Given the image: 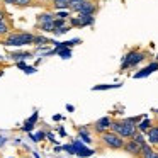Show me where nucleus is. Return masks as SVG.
I'll return each instance as SVG.
<instances>
[{
    "mask_svg": "<svg viewBox=\"0 0 158 158\" xmlns=\"http://www.w3.org/2000/svg\"><path fill=\"white\" fill-rule=\"evenodd\" d=\"M4 46H15V48H21L26 44H34V34L31 32H9L7 38L2 41Z\"/></svg>",
    "mask_w": 158,
    "mask_h": 158,
    "instance_id": "f257e3e1",
    "label": "nucleus"
},
{
    "mask_svg": "<svg viewBox=\"0 0 158 158\" xmlns=\"http://www.w3.org/2000/svg\"><path fill=\"white\" fill-rule=\"evenodd\" d=\"M110 131H114V133H117L119 136L123 138H133V134L138 131V124L131 123L129 119H117L112 123V126H110Z\"/></svg>",
    "mask_w": 158,
    "mask_h": 158,
    "instance_id": "f03ea898",
    "label": "nucleus"
},
{
    "mask_svg": "<svg viewBox=\"0 0 158 158\" xmlns=\"http://www.w3.org/2000/svg\"><path fill=\"white\" fill-rule=\"evenodd\" d=\"M100 141L104 143V146L110 148V150H123L124 148V138L119 136L114 131H106V133L100 134Z\"/></svg>",
    "mask_w": 158,
    "mask_h": 158,
    "instance_id": "7ed1b4c3",
    "label": "nucleus"
},
{
    "mask_svg": "<svg viewBox=\"0 0 158 158\" xmlns=\"http://www.w3.org/2000/svg\"><path fill=\"white\" fill-rule=\"evenodd\" d=\"M144 53L138 51V49H133V51H129L126 56L123 58V63H121V70L124 68H133V66H136L138 63H141L144 60Z\"/></svg>",
    "mask_w": 158,
    "mask_h": 158,
    "instance_id": "20e7f679",
    "label": "nucleus"
},
{
    "mask_svg": "<svg viewBox=\"0 0 158 158\" xmlns=\"http://www.w3.org/2000/svg\"><path fill=\"white\" fill-rule=\"evenodd\" d=\"M95 17L87 14H78V17H70V26L72 27H85V26H92Z\"/></svg>",
    "mask_w": 158,
    "mask_h": 158,
    "instance_id": "39448f33",
    "label": "nucleus"
},
{
    "mask_svg": "<svg viewBox=\"0 0 158 158\" xmlns=\"http://www.w3.org/2000/svg\"><path fill=\"white\" fill-rule=\"evenodd\" d=\"M112 123H114V119H112V117L104 116V117H100V119H97V121H95L94 127H95V131H97V133H100V134H102V133H106V131H109V129H110Z\"/></svg>",
    "mask_w": 158,
    "mask_h": 158,
    "instance_id": "423d86ee",
    "label": "nucleus"
},
{
    "mask_svg": "<svg viewBox=\"0 0 158 158\" xmlns=\"http://www.w3.org/2000/svg\"><path fill=\"white\" fill-rule=\"evenodd\" d=\"M97 10V5L94 4L92 0H85L83 4H80L78 7L73 9V12H78V14H87V15H94Z\"/></svg>",
    "mask_w": 158,
    "mask_h": 158,
    "instance_id": "0eeeda50",
    "label": "nucleus"
},
{
    "mask_svg": "<svg viewBox=\"0 0 158 158\" xmlns=\"http://www.w3.org/2000/svg\"><path fill=\"white\" fill-rule=\"evenodd\" d=\"M126 153H131V155H136V156H139V151H141V144L136 143L134 139H129L124 143V148H123Z\"/></svg>",
    "mask_w": 158,
    "mask_h": 158,
    "instance_id": "6e6552de",
    "label": "nucleus"
},
{
    "mask_svg": "<svg viewBox=\"0 0 158 158\" xmlns=\"http://www.w3.org/2000/svg\"><path fill=\"white\" fill-rule=\"evenodd\" d=\"M156 70H158V61H153V63H150V65H148L146 68L141 70V72L134 73V78H144V77L151 75V73L156 72Z\"/></svg>",
    "mask_w": 158,
    "mask_h": 158,
    "instance_id": "1a4fd4ad",
    "label": "nucleus"
},
{
    "mask_svg": "<svg viewBox=\"0 0 158 158\" xmlns=\"http://www.w3.org/2000/svg\"><path fill=\"white\" fill-rule=\"evenodd\" d=\"M146 139L150 144H158V126H151L146 131Z\"/></svg>",
    "mask_w": 158,
    "mask_h": 158,
    "instance_id": "9d476101",
    "label": "nucleus"
},
{
    "mask_svg": "<svg viewBox=\"0 0 158 158\" xmlns=\"http://www.w3.org/2000/svg\"><path fill=\"white\" fill-rule=\"evenodd\" d=\"M31 56H32L31 51H14V53H10V55H9V58L15 60V61H24V60L31 58Z\"/></svg>",
    "mask_w": 158,
    "mask_h": 158,
    "instance_id": "9b49d317",
    "label": "nucleus"
},
{
    "mask_svg": "<svg viewBox=\"0 0 158 158\" xmlns=\"http://www.w3.org/2000/svg\"><path fill=\"white\" fill-rule=\"evenodd\" d=\"M36 121H38V112H34L27 121H26L24 126H22V131H26V133H31L32 127H34V124H36Z\"/></svg>",
    "mask_w": 158,
    "mask_h": 158,
    "instance_id": "f8f14e48",
    "label": "nucleus"
},
{
    "mask_svg": "<svg viewBox=\"0 0 158 158\" xmlns=\"http://www.w3.org/2000/svg\"><path fill=\"white\" fill-rule=\"evenodd\" d=\"M56 15L55 14H49V12H44V14H39L38 15V27L41 24H48V22H53Z\"/></svg>",
    "mask_w": 158,
    "mask_h": 158,
    "instance_id": "ddd939ff",
    "label": "nucleus"
},
{
    "mask_svg": "<svg viewBox=\"0 0 158 158\" xmlns=\"http://www.w3.org/2000/svg\"><path fill=\"white\" fill-rule=\"evenodd\" d=\"M150 127H151V121L148 119V117H143V119L139 121V124H138V131H141V133H146Z\"/></svg>",
    "mask_w": 158,
    "mask_h": 158,
    "instance_id": "4468645a",
    "label": "nucleus"
},
{
    "mask_svg": "<svg viewBox=\"0 0 158 158\" xmlns=\"http://www.w3.org/2000/svg\"><path fill=\"white\" fill-rule=\"evenodd\" d=\"M151 153H153V148H151V144H150V143H144L143 146H141L139 156H141V158H148Z\"/></svg>",
    "mask_w": 158,
    "mask_h": 158,
    "instance_id": "2eb2a0df",
    "label": "nucleus"
},
{
    "mask_svg": "<svg viewBox=\"0 0 158 158\" xmlns=\"http://www.w3.org/2000/svg\"><path fill=\"white\" fill-rule=\"evenodd\" d=\"M78 134H80V138H82V141L85 144H90L92 143V139H90V134H89V129L87 127H80L78 129Z\"/></svg>",
    "mask_w": 158,
    "mask_h": 158,
    "instance_id": "dca6fc26",
    "label": "nucleus"
},
{
    "mask_svg": "<svg viewBox=\"0 0 158 158\" xmlns=\"http://www.w3.org/2000/svg\"><path fill=\"white\" fill-rule=\"evenodd\" d=\"M51 4L55 5V9H58V10H63V9H70L68 0H51Z\"/></svg>",
    "mask_w": 158,
    "mask_h": 158,
    "instance_id": "f3484780",
    "label": "nucleus"
},
{
    "mask_svg": "<svg viewBox=\"0 0 158 158\" xmlns=\"http://www.w3.org/2000/svg\"><path fill=\"white\" fill-rule=\"evenodd\" d=\"M123 85V83H112V85H107V83H104V85H95L94 87V92L95 90H109V89H119V87Z\"/></svg>",
    "mask_w": 158,
    "mask_h": 158,
    "instance_id": "a211bd4d",
    "label": "nucleus"
},
{
    "mask_svg": "<svg viewBox=\"0 0 158 158\" xmlns=\"http://www.w3.org/2000/svg\"><path fill=\"white\" fill-rule=\"evenodd\" d=\"M131 139H134L136 143H139L141 146H143L144 143H148V139H144V136H143V133H141V131H136V133L133 134V138H131Z\"/></svg>",
    "mask_w": 158,
    "mask_h": 158,
    "instance_id": "6ab92c4d",
    "label": "nucleus"
},
{
    "mask_svg": "<svg viewBox=\"0 0 158 158\" xmlns=\"http://www.w3.org/2000/svg\"><path fill=\"white\" fill-rule=\"evenodd\" d=\"M92 153H94L92 150H89V148L83 146V148H80V150H78V153H77V155L82 156V158H90V156H92Z\"/></svg>",
    "mask_w": 158,
    "mask_h": 158,
    "instance_id": "aec40b11",
    "label": "nucleus"
},
{
    "mask_svg": "<svg viewBox=\"0 0 158 158\" xmlns=\"http://www.w3.org/2000/svg\"><path fill=\"white\" fill-rule=\"evenodd\" d=\"M10 32V27L5 21H0V36H7Z\"/></svg>",
    "mask_w": 158,
    "mask_h": 158,
    "instance_id": "412c9836",
    "label": "nucleus"
},
{
    "mask_svg": "<svg viewBox=\"0 0 158 158\" xmlns=\"http://www.w3.org/2000/svg\"><path fill=\"white\" fill-rule=\"evenodd\" d=\"M58 55L61 56L63 60H68V58H72V49H70V48H63V49H58Z\"/></svg>",
    "mask_w": 158,
    "mask_h": 158,
    "instance_id": "4be33fe9",
    "label": "nucleus"
},
{
    "mask_svg": "<svg viewBox=\"0 0 158 158\" xmlns=\"http://www.w3.org/2000/svg\"><path fill=\"white\" fill-rule=\"evenodd\" d=\"M44 138H46V133H43V131H38L36 134H31V139L36 141V143H38V141H43Z\"/></svg>",
    "mask_w": 158,
    "mask_h": 158,
    "instance_id": "5701e85b",
    "label": "nucleus"
},
{
    "mask_svg": "<svg viewBox=\"0 0 158 158\" xmlns=\"http://www.w3.org/2000/svg\"><path fill=\"white\" fill-rule=\"evenodd\" d=\"M48 43H51L48 38H44V36H34V44H48Z\"/></svg>",
    "mask_w": 158,
    "mask_h": 158,
    "instance_id": "b1692460",
    "label": "nucleus"
},
{
    "mask_svg": "<svg viewBox=\"0 0 158 158\" xmlns=\"http://www.w3.org/2000/svg\"><path fill=\"white\" fill-rule=\"evenodd\" d=\"M15 5H17V7H31V5H34V2H32V0H17Z\"/></svg>",
    "mask_w": 158,
    "mask_h": 158,
    "instance_id": "393cba45",
    "label": "nucleus"
},
{
    "mask_svg": "<svg viewBox=\"0 0 158 158\" xmlns=\"http://www.w3.org/2000/svg\"><path fill=\"white\" fill-rule=\"evenodd\" d=\"M70 29H72V26H61V27H56L53 34H55V36H58V34H65V32H66V31H70Z\"/></svg>",
    "mask_w": 158,
    "mask_h": 158,
    "instance_id": "a878e982",
    "label": "nucleus"
},
{
    "mask_svg": "<svg viewBox=\"0 0 158 158\" xmlns=\"http://www.w3.org/2000/svg\"><path fill=\"white\" fill-rule=\"evenodd\" d=\"M85 0H68V4H70V10H73L75 7H78L80 4H83Z\"/></svg>",
    "mask_w": 158,
    "mask_h": 158,
    "instance_id": "bb28decb",
    "label": "nucleus"
},
{
    "mask_svg": "<svg viewBox=\"0 0 158 158\" xmlns=\"http://www.w3.org/2000/svg\"><path fill=\"white\" fill-rule=\"evenodd\" d=\"M63 150L68 151L70 155H77V148L73 146V144H65V146H63Z\"/></svg>",
    "mask_w": 158,
    "mask_h": 158,
    "instance_id": "cd10ccee",
    "label": "nucleus"
},
{
    "mask_svg": "<svg viewBox=\"0 0 158 158\" xmlns=\"http://www.w3.org/2000/svg\"><path fill=\"white\" fill-rule=\"evenodd\" d=\"M56 17H60V19H68V17H70V12L60 10V12H56Z\"/></svg>",
    "mask_w": 158,
    "mask_h": 158,
    "instance_id": "c85d7f7f",
    "label": "nucleus"
},
{
    "mask_svg": "<svg viewBox=\"0 0 158 158\" xmlns=\"http://www.w3.org/2000/svg\"><path fill=\"white\" fill-rule=\"evenodd\" d=\"M61 26H66V22H65V19H55V27H61Z\"/></svg>",
    "mask_w": 158,
    "mask_h": 158,
    "instance_id": "c756f323",
    "label": "nucleus"
},
{
    "mask_svg": "<svg viewBox=\"0 0 158 158\" xmlns=\"http://www.w3.org/2000/svg\"><path fill=\"white\" fill-rule=\"evenodd\" d=\"M17 68H21V70H26V68H27V65H26L24 61H17Z\"/></svg>",
    "mask_w": 158,
    "mask_h": 158,
    "instance_id": "7c9ffc66",
    "label": "nucleus"
},
{
    "mask_svg": "<svg viewBox=\"0 0 158 158\" xmlns=\"http://www.w3.org/2000/svg\"><path fill=\"white\" fill-rule=\"evenodd\" d=\"M24 72H26V73H29V75H31V73H34V72H36V68H34V66H27V68H26Z\"/></svg>",
    "mask_w": 158,
    "mask_h": 158,
    "instance_id": "2f4dec72",
    "label": "nucleus"
},
{
    "mask_svg": "<svg viewBox=\"0 0 158 158\" xmlns=\"http://www.w3.org/2000/svg\"><path fill=\"white\" fill-rule=\"evenodd\" d=\"M46 138H48L49 141H51V143H56V139H55V136H53L51 133H46Z\"/></svg>",
    "mask_w": 158,
    "mask_h": 158,
    "instance_id": "473e14b6",
    "label": "nucleus"
},
{
    "mask_svg": "<svg viewBox=\"0 0 158 158\" xmlns=\"http://www.w3.org/2000/svg\"><path fill=\"white\" fill-rule=\"evenodd\" d=\"M2 2H4L5 5H15V2H17V0H2Z\"/></svg>",
    "mask_w": 158,
    "mask_h": 158,
    "instance_id": "72a5a7b5",
    "label": "nucleus"
},
{
    "mask_svg": "<svg viewBox=\"0 0 158 158\" xmlns=\"http://www.w3.org/2000/svg\"><path fill=\"white\" fill-rule=\"evenodd\" d=\"M66 110H68V112H73V110H75V107L70 106V104H68V106H66Z\"/></svg>",
    "mask_w": 158,
    "mask_h": 158,
    "instance_id": "f704fd0d",
    "label": "nucleus"
},
{
    "mask_svg": "<svg viewBox=\"0 0 158 158\" xmlns=\"http://www.w3.org/2000/svg\"><path fill=\"white\" fill-rule=\"evenodd\" d=\"M0 21H5V12L0 10Z\"/></svg>",
    "mask_w": 158,
    "mask_h": 158,
    "instance_id": "c9c22d12",
    "label": "nucleus"
},
{
    "mask_svg": "<svg viewBox=\"0 0 158 158\" xmlns=\"http://www.w3.org/2000/svg\"><path fill=\"white\" fill-rule=\"evenodd\" d=\"M148 158H158V153H156V151H153V153H151Z\"/></svg>",
    "mask_w": 158,
    "mask_h": 158,
    "instance_id": "e433bc0d",
    "label": "nucleus"
},
{
    "mask_svg": "<svg viewBox=\"0 0 158 158\" xmlns=\"http://www.w3.org/2000/svg\"><path fill=\"white\" fill-rule=\"evenodd\" d=\"M34 158H41V156H39V155H38V153H34Z\"/></svg>",
    "mask_w": 158,
    "mask_h": 158,
    "instance_id": "4c0bfd02",
    "label": "nucleus"
},
{
    "mask_svg": "<svg viewBox=\"0 0 158 158\" xmlns=\"http://www.w3.org/2000/svg\"><path fill=\"white\" fill-rule=\"evenodd\" d=\"M155 112H158V109H155Z\"/></svg>",
    "mask_w": 158,
    "mask_h": 158,
    "instance_id": "58836bf2",
    "label": "nucleus"
},
{
    "mask_svg": "<svg viewBox=\"0 0 158 158\" xmlns=\"http://www.w3.org/2000/svg\"><path fill=\"white\" fill-rule=\"evenodd\" d=\"M90 158H92V156H90Z\"/></svg>",
    "mask_w": 158,
    "mask_h": 158,
    "instance_id": "ea45409f",
    "label": "nucleus"
}]
</instances>
